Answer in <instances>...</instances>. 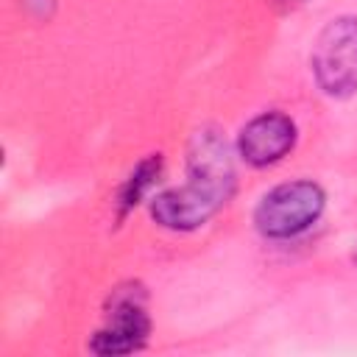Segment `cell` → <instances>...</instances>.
<instances>
[{
	"mask_svg": "<svg viewBox=\"0 0 357 357\" xmlns=\"http://www.w3.org/2000/svg\"><path fill=\"white\" fill-rule=\"evenodd\" d=\"M326 206V192L321 184L298 178L279 184L268 190L257 209H254V226L268 240H290L304 234L310 226L318 223Z\"/></svg>",
	"mask_w": 357,
	"mask_h": 357,
	"instance_id": "1",
	"label": "cell"
},
{
	"mask_svg": "<svg viewBox=\"0 0 357 357\" xmlns=\"http://www.w3.org/2000/svg\"><path fill=\"white\" fill-rule=\"evenodd\" d=\"M287 3H304V0H287Z\"/></svg>",
	"mask_w": 357,
	"mask_h": 357,
	"instance_id": "8",
	"label": "cell"
},
{
	"mask_svg": "<svg viewBox=\"0 0 357 357\" xmlns=\"http://www.w3.org/2000/svg\"><path fill=\"white\" fill-rule=\"evenodd\" d=\"M151 315L145 307V290L139 284H120L106 304V324L92 335L89 351L95 354H128L148 343Z\"/></svg>",
	"mask_w": 357,
	"mask_h": 357,
	"instance_id": "3",
	"label": "cell"
},
{
	"mask_svg": "<svg viewBox=\"0 0 357 357\" xmlns=\"http://www.w3.org/2000/svg\"><path fill=\"white\" fill-rule=\"evenodd\" d=\"M310 64L324 95L351 98L357 92V17L329 20L315 36Z\"/></svg>",
	"mask_w": 357,
	"mask_h": 357,
	"instance_id": "2",
	"label": "cell"
},
{
	"mask_svg": "<svg viewBox=\"0 0 357 357\" xmlns=\"http://www.w3.org/2000/svg\"><path fill=\"white\" fill-rule=\"evenodd\" d=\"M231 195H234V190H229V187L187 176V184L165 190L156 198H151V218L162 229L192 231V229L204 226L209 218H215L229 204Z\"/></svg>",
	"mask_w": 357,
	"mask_h": 357,
	"instance_id": "4",
	"label": "cell"
},
{
	"mask_svg": "<svg viewBox=\"0 0 357 357\" xmlns=\"http://www.w3.org/2000/svg\"><path fill=\"white\" fill-rule=\"evenodd\" d=\"M296 137V123L284 112H262L237 134V151L251 167H268L293 151Z\"/></svg>",
	"mask_w": 357,
	"mask_h": 357,
	"instance_id": "5",
	"label": "cell"
},
{
	"mask_svg": "<svg viewBox=\"0 0 357 357\" xmlns=\"http://www.w3.org/2000/svg\"><path fill=\"white\" fill-rule=\"evenodd\" d=\"M354 259H357V254H354Z\"/></svg>",
	"mask_w": 357,
	"mask_h": 357,
	"instance_id": "9",
	"label": "cell"
},
{
	"mask_svg": "<svg viewBox=\"0 0 357 357\" xmlns=\"http://www.w3.org/2000/svg\"><path fill=\"white\" fill-rule=\"evenodd\" d=\"M159 176H162V153H151L142 162H137V167L128 173V178L117 192V220H123L131 209H137L145 201V195L159 181Z\"/></svg>",
	"mask_w": 357,
	"mask_h": 357,
	"instance_id": "6",
	"label": "cell"
},
{
	"mask_svg": "<svg viewBox=\"0 0 357 357\" xmlns=\"http://www.w3.org/2000/svg\"><path fill=\"white\" fill-rule=\"evenodd\" d=\"M25 6H31L36 11V17H50V11H53V0H25Z\"/></svg>",
	"mask_w": 357,
	"mask_h": 357,
	"instance_id": "7",
	"label": "cell"
}]
</instances>
